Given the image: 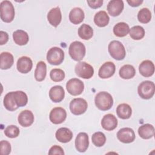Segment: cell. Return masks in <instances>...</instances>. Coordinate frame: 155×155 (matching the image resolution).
Wrapping results in <instances>:
<instances>
[{"mask_svg":"<svg viewBox=\"0 0 155 155\" xmlns=\"http://www.w3.org/2000/svg\"><path fill=\"white\" fill-rule=\"evenodd\" d=\"M94 103L98 109L102 111H107L112 107L113 105V99L109 93L101 91L96 95Z\"/></svg>","mask_w":155,"mask_h":155,"instance_id":"6da1fadb","label":"cell"},{"mask_svg":"<svg viewBox=\"0 0 155 155\" xmlns=\"http://www.w3.org/2000/svg\"><path fill=\"white\" fill-rule=\"evenodd\" d=\"M108 52L110 56L117 61L122 60L126 55V51L124 45L119 41H112L108 44Z\"/></svg>","mask_w":155,"mask_h":155,"instance_id":"7a4b0ae2","label":"cell"},{"mask_svg":"<svg viewBox=\"0 0 155 155\" xmlns=\"http://www.w3.org/2000/svg\"><path fill=\"white\" fill-rule=\"evenodd\" d=\"M1 19L6 23L13 21L15 15L14 7L12 3L9 1H3L0 4Z\"/></svg>","mask_w":155,"mask_h":155,"instance_id":"3957f363","label":"cell"},{"mask_svg":"<svg viewBox=\"0 0 155 155\" xmlns=\"http://www.w3.org/2000/svg\"><path fill=\"white\" fill-rule=\"evenodd\" d=\"M86 49L83 43L80 41H74L70 45L68 53L70 57L76 61L82 60L85 55Z\"/></svg>","mask_w":155,"mask_h":155,"instance_id":"277c9868","label":"cell"},{"mask_svg":"<svg viewBox=\"0 0 155 155\" xmlns=\"http://www.w3.org/2000/svg\"><path fill=\"white\" fill-rule=\"evenodd\" d=\"M155 85L153 82L145 81L142 82L137 87V93L139 96L143 99H151L154 94Z\"/></svg>","mask_w":155,"mask_h":155,"instance_id":"5b68a950","label":"cell"},{"mask_svg":"<svg viewBox=\"0 0 155 155\" xmlns=\"http://www.w3.org/2000/svg\"><path fill=\"white\" fill-rule=\"evenodd\" d=\"M64 59V52L59 47H53L48 51L47 60L51 65H60Z\"/></svg>","mask_w":155,"mask_h":155,"instance_id":"8992f818","label":"cell"},{"mask_svg":"<svg viewBox=\"0 0 155 155\" xmlns=\"http://www.w3.org/2000/svg\"><path fill=\"white\" fill-rule=\"evenodd\" d=\"M76 74L83 79H88L92 78L94 74L93 67L86 62H79L75 66Z\"/></svg>","mask_w":155,"mask_h":155,"instance_id":"52a82bcc","label":"cell"},{"mask_svg":"<svg viewBox=\"0 0 155 155\" xmlns=\"http://www.w3.org/2000/svg\"><path fill=\"white\" fill-rule=\"evenodd\" d=\"M88 108L87 102L83 98L78 97L73 99L70 103V110L74 115L84 114Z\"/></svg>","mask_w":155,"mask_h":155,"instance_id":"ba28073f","label":"cell"},{"mask_svg":"<svg viewBox=\"0 0 155 155\" xmlns=\"http://www.w3.org/2000/svg\"><path fill=\"white\" fill-rule=\"evenodd\" d=\"M67 91L73 96L81 94L84 90L83 82L78 78H72L67 81L66 84Z\"/></svg>","mask_w":155,"mask_h":155,"instance_id":"9c48e42d","label":"cell"},{"mask_svg":"<svg viewBox=\"0 0 155 155\" xmlns=\"http://www.w3.org/2000/svg\"><path fill=\"white\" fill-rule=\"evenodd\" d=\"M67 117V112L62 107H55L53 108L49 114V119L51 123L54 124H60L62 123Z\"/></svg>","mask_w":155,"mask_h":155,"instance_id":"30bf717a","label":"cell"},{"mask_svg":"<svg viewBox=\"0 0 155 155\" xmlns=\"http://www.w3.org/2000/svg\"><path fill=\"white\" fill-rule=\"evenodd\" d=\"M136 136L134 130L128 127L122 128L117 133V139L124 143H130L133 142L135 139Z\"/></svg>","mask_w":155,"mask_h":155,"instance_id":"8fae6325","label":"cell"},{"mask_svg":"<svg viewBox=\"0 0 155 155\" xmlns=\"http://www.w3.org/2000/svg\"><path fill=\"white\" fill-rule=\"evenodd\" d=\"M89 145V137L86 133H79L75 139V147L77 151L84 153L88 149Z\"/></svg>","mask_w":155,"mask_h":155,"instance_id":"7c38bea8","label":"cell"},{"mask_svg":"<svg viewBox=\"0 0 155 155\" xmlns=\"http://www.w3.org/2000/svg\"><path fill=\"white\" fill-rule=\"evenodd\" d=\"M116 66L112 62H106L99 68L98 71L99 76L102 79L111 78L114 74Z\"/></svg>","mask_w":155,"mask_h":155,"instance_id":"4fadbf2b","label":"cell"},{"mask_svg":"<svg viewBox=\"0 0 155 155\" xmlns=\"http://www.w3.org/2000/svg\"><path fill=\"white\" fill-rule=\"evenodd\" d=\"M32 67L33 62L29 57L22 56L19 58L17 61V70L21 73H28L32 69Z\"/></svg>","mask_w":155,"mask_h":155,"instance_id":"5bb4252c","label":"cell"},{"mask_svg":"<svg viewBox=\"0 0 155 155\" xmlns=\"http://www.w3.org/2000/svg\"><path fill=\"white\" fill-rule=\"evenodd\" d=\"M124 7V2L122 0H112L109 1L107 5V11L112 16H119L123 11Z\"/></svg>","mask_w":155,"mask_h":155,"instance_id":"9a60e30c","label":"cell"},{"mask_svg":"<svg viewBox=\"0 0 155 155\" xmlns=\"http://www.w3.org/2000/svg\"><path fill=\"white\" fill-rule=\"evenodd\" d=\"M101 125L104 130L112 131L117 126V119L113 114H107L101 120Z\"/></svg>","mask_w":155,"mask_h":155,"instance_id":"2e32d148","label":"cell"},{"mask_svg":"<svg viewBox=\"0 0 155 155\" xmlns=\"http://www.w3.org/2000/svg\"><path fill=\"white\" fill-rule=\"evenodd\" d=\"M34 119L33 113L30 110H25L19 113L18 120L22 127H28L33 123Z\"/></svg>","mask_w":155,"mask_h":155,"instance_id":"e0dca14e","label":"cell"},{"mask_svg":"<svg viewBox=\"0 0 155 155\" xmlns=\"http://www.w3.org/2000/svg\"><path fill=\"white\" fill-rule=\"evenodd\" d=\"M47 19L52 26L56 27L61 23L62 20V15L60 8L56 7L51 8L47 14Z\"/></svg>","mask_w":155,"mask_h":155,"instance_id":"ac0fdd59","label":"cell"},{"mask_svg":"<svg viewBox=\"0 0 155 155\" xmlns=\"http://www.w3.org/2000/svg\"><path fill=\"white\" fill-rule=\"evenodd\" d=\"M140 74L143 77H150L154 73V65L150 60H145L142 61L139 66Z\"/></svg>","mask_w":155,"mask_h":155,"instance_id":"d6986e66","label":"cell"},{"mask_svg":"<svg viewBox=\"0 0 155 155\" xmlns=\"http://www.w3.org/2000/svg\"><path fill=\"white\" fill-rule=\"evenodd\" d=\"M65 96V91L61 85H55L49 91V97L53 102H60Z\"/></svg>","mask_w":155,"mask_h":155,"instance_id":"ffe728a7","label":"cell"},{"mask_svg":"<svg viewBox=\"0 0 155 155\" xmlns=\"http://www.w3.org/2000/svg\"><path fill=\"white\" fill-rule=\"evenodd\" d=\"M55 136L59 142L61 143H67L72 139L73 133L69 128L62 127L56 131Z\"/></svg>","mask_w":155,"mask_h":155,"instance_id":"44dd1931","label":"cell"},{"mask_svg":"<svg viewBox=\"0 0 155 155\" xmlns=\"http://www.w3.org/2000/svg\"><path fill=\"white\" fill-rule=\"evenodd\" d=\"M85 18V14L83 10L79 7L73 8L69 13L70 21L75 25L81 23Z\"/></svg>","mask_w":155,"mask_h":155,"instance_id":"7402d4cb","label":"cell"},{"mask_svg":"<svg viewBox=\"0 0 155 155\" xmlns=\"http://www.w3.org/2000/svg\"><path fill=\"white\" fill-rule=\"evenodd\" d=\"M3 103L5 108L10 111H13L19 108L15 97L14 91L9 92L5 94Z\"/></svg>","mask_w":155,"mask_h":155,"instance_id":"603a6c76","label":"cell"},{"mask_svg":"<svg viewBox=\"0 0 155 155\" xmlns=\"http://www.w3.org/2000/svg\"><path fill=\"white\" fill-rule=\"evenodd\" d=\"M14 63L13 56L9 52H2L0 55V68L7 70L12 67Z\"/></svg>","mask_w":155,"mask_h":155,"instance_id":"cb8c5ba5","label":"cell"},{"mask_svg":"<svg viewBox=\"0 0 155 155\" xmlns=\"http://www.w3.org/2000/svg\"><path fill=\"white\" fill-rule=\"evenodd\" d=\"M13 39L15 44L19 45H26L29 41L28 33L22 30H18L13 32Z\"/></svg>","mask_w":155,"mask_h":155,"instance_id":"d4e9b609","label":"cell"},{"mask_svg":"<svg viewBox=\"0 0 155 155\" xmlns=\"http://www.w3.org/2000/svg\"><path fill=\"white\" fill-rule=\"evenodd\" d=\"M138 134L140 137L144 139H148L153 137L154 134V128L150 124H145L141 125L138 129Z\"/></svg>","mask_w":155,"mask_h":155,"instance_id":"484cf974","label":"cell"},{"mask_svg":"<svg viewBox=\"0 0 155 155\" xmlns=\"http://www.w3.org/2000/svg\"><path fill=\"white\" fill-rule=\"evenodd\" d=\"M116 113L119 118L122 119H128L131 116L132 109L127 104H120L117 107Z\"/></svg>","mask_w":155,"mask_h":155,"instance_id":"4316f807","label":"cell"},{"mask_svg":"<svg viewBox=\"0 0 155 155\" xmlns=\"http://www.w3.org/2000/svg\"><path fill=\"white\" fill-rule=\"evenodd\" d=\"M110 21V18L105 11H99L96 13L94 17V22L96 25L99 27H104L107 26Z\"/></svg>","mask_w":155,"mask_h":155,"instance_id":"83f0119b","label":"cell"},{"mask_svg":"<svg viewBox=\"0 0 155 155\" xmlns=\"http://www.w3.org/2000/svg\"><path fill=\"white\" fill-rule=\"evenodd\" d=\"M47 74V65L44 61H39L35 71V78L38 82L44 81Z\"/></svg>","mask_w":155,"mask_h":155,"instance_id":"f1b7e54d","label":"cell"},{"mask_svg":"<svg viewBox=\"0 0 155 155\" xmlns=\"http://www.w3.org/2000/svg\"><path fill=\"white\" fill-rule=\"evenodd\" d=\"M119 76L121 78L124 79H129L133 78L136 74V70L134 67L130 64L123 65L119 70Z\"/></svg>","mask_w":155,"mask_h":155,"instance_id":"f546056e","label":"cell"},{"mask_svg":"<svg viewBox=\"0 0 155 155\" xmlns=\"http://www.w3.org/2000/svg\"><path fill=\"white\" fill-rule=\"evenodd\" d=\"M129 31V25L124 22L116 24L113 27V33L117 37H124L128 34Z\"/></svg>","mask_w":155,"mask_h":155,"instance_id":"4dcf8cb0","label":"cell"},{"mask_svg":"<svg viewBox=\"0 0 155 155\" xmlns=\"http://www.w3.org/2000/svg\"><path fill=\"white\" fill-rule=\"evenodd\" d=\"M79 36L84 40H88L93 36V29L88 24H84L78 29Z\"/></svg>","mask_w":155,"mask_h":155,"instance_id":"1f68e13d","label":"cell"},{"mask_svg":"<svg viewBox=\"0 0 155 155\" xmlns=\"http://www.w3.org/2000/svg\"><path fill=\"white\" fill-rule=\"evenodd\" d=\"M130 36L134 40H140L145 36V30L140 25H136L130 29Z\"/></svg>","mask_w":155,"mask_h":155,"instance_id":"d6a6232c","label":"cell"},{"mask_svg":"<svg viewBox=\"0 0 155 155\" xmlns=\"http://www.w3.org/2000/svg\"><path fill=\"white\" fill-rule=\"evenodd\" d=\"M138 21L142 24L148 23L151 19V13L147 8L140 9L137 14Z\"/></svg>","mask_w":155,"mask_h":155,"instance_id":"836d02e7","label":"cell"},{"mask_svg":"<svg viewBox=\"0 0 155 155\" xmlns=\"http://www.w3.org/2000/svg\"><path fill=\"white\" fill-rule=\"evenodd\" d=\"M91 140L96 147H101L105 144L106 142V137L102 132L97 131L92 135Z\"/></svg>","mask_w":155,"mask_h":155,"instance_id":"e575fe53","label":"cell"},{"mask_svg":"<svg viewBox=\"0 0 155 155\" xmlns=\"http://www.w3.org/2000/svg\"><path fill=\"white\" fill-rule=\"evenodd\" d=\"M15 97L19 107H24L28 102V97L26 93L22 91H14Z\"/></svg>","mask_w":155,"mask_h":155,"instance_id":"d590c367","label":"cell"},{"mask_svg":"<svg viewBox=\"0 0 155 155\" xmlns=\"http://www.w3.org/2000/svg\"><path fill=\"white\" fill-rule=\"evenodd\" d=\"M64 71L60 68L52 69L50 73V79L54 82H61L65 78Z\"/></svg>","mask_w":155,"mask_h":155,"instance_id":"8d00e7d4","label":"cell"},{"mask_svg":"<svg viewBox=\"0 0 155 155\" xmlns=\"http://www.w3.org/2000/svg\"><path fill=\"white\" fill-rule=\"evenodd\" d=\"M20 131L19 128L14 125H10L6 127L4 130L5 135L9 138L17 137L19 134Z\"/></svg>","mask_w":155,"mask_h":155,"instance_id":"74e56055","label":"cell"},{"mask_svg":"<svg viewBox=\"0 0 155 155\" xmlns=\"http://www.w3.org/2000/svg\"><path fill=\"white\" fill-rule=\"evenodd\" d=\"M12 147L7 140H1L0 142V153L1 155H8L10 153Z\"/></svg>","mask_w":155,"mask_h":155,"instance_id":"f35d334b","label":"cell"},{"mask_svg":"<svg viewBox=\"0 0 155 155\" xmlns=\"http://www.w3.org/2000/svg\"><path fill=\"white\" fill-rule=\"evenodd\" d=\"M48 154L53 155V154H64V151L62 148L59 145H53L52 146L48 151Z\"/></svg>","mask_w":155,"mask_h":155,"instance_id":"ab89813d","label":"cell"},{"mask_svg":"<svg viewBox=\"0 0 155 155\" xmlns=\"http://www.w3.org/2000/svg\"><path fill=\"white\" fill-rule=\"evenodd\" d=\"M87 2L88 3L90 7L96 9L97 8L101 7L103 4V0H96V1H87Z\"/></svg>","mask_w":155,"mask_h":155,"instance_id":"60d3db41","label":"cell"},{"mask_svg":"<svg viewBox=\"0 0 155 155\" xmlns=\"http://www.w3.org/2000/svg\"><path fill=\"white\" fill-rule=\"evenodd\" d=\"M8 41V35L7 32L4 31H0V45H2Z\"/></svg>","mask_w":155,"mask_h":155,"instance_id":"b9f144b4","label":"cell"},{"mask_svg":"<svg viewBox=\"0 0 155 155\" xmlns=\"http://www.w3.org/2000/svg\"><path fill=\"white\" fill-rule=\"evenodd\" d=\"M127 2L131 7H138L143 2V1H142V0H131V1H127Z\"/></svg>","mask_w":155,"mask_h":155,"instance_id":"7bdbcfd3","label":"cell"}]
</instances>
